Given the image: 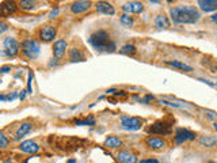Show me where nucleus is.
I'll list each match as a JSON object with an SVG mask.
<instances>
[{"label":"nucleus","instance_id":"24","mask_svg":"<svg viewBox=\"0 0 217 163\" xmlns=\"http://www.w3.org/2000/svg\"><path fill=\"white\" fill-rule=\"evenodd\" d=\"M120 52L122 53V55H134V53H136V48H134L133 45L128 44V45H124Z\"/></svg>","mask_w":217,"mask_h":163},{"label":"nucleus","instance_id":"7","mask_svg":"<svg viewBox=\"0 0 217 163\" xmlns=\"http://www.w3.org/2000/svg\"><path fill=\"white\" fill-rule=\"evenodd\" d=\"M38 35H39L41 41H44V42H50V41H53L56 37V29L53 26H50V24L44 26V27L39 29Z\"/></svg>","mask_w":217,"mask_h":163},{"label":"nucleus","instance_id":"39","mask_svg":"<svg viewBox=\"0 0 217 163\" xmlns=\"http://www.w3.org/2000/svg\"><path fill=\"white\" fill-rule=\"evenodd\" d=\"M210 18H212V20H213V22H214V23L217 24V12H216V14H213V15H212Z\"/></svg>","mask_w":217,"mask_h":163},{"label":"nucleus","instance_id":"2","mask_svg":"<svg viewBox=\"0 0 217 163\" xmlns=\"http://www.w3.org/2000/svg\"><path fill=\"white\" fill-rule=\"evenodd\" d=\"M88 42L91 44L98 52H110L111 53L117 49L116 44L110 41V37L105 30H98L95 33H92V34L90 35Z\"/></svg>","mask_w":217,"mask_h":163},{"label":"nucleus","instance_id":"8","mask_svg":"<svg viewBox=\"0 0 217 163\" xmlns=\"http://www.w3.org/2000/svg\"><path fill=\"white\" fill-rule=\"evenodd\" d=\"M4 48H6L7 56H11V57L16 56L18 55V52H19L18 41H16L14 37H7V38L4 39Z\"/></svg>","mask_w":217,"mask_h":163},{"label":"nucleus","instance_id":"41","mask_svg":"<svg viewBox=\"0 0 217 163\" xmlns=\"http://www.w3.org/2000/svg\"><path fill=\"white\" fill-rule=\"evenodd\" d=\"M68 163H76V159H69Z\"/></svg>","mask_w":217,"mask_h":163},{"label":"nucleus","instance_id":"19","mask_svg":"<svg viewBox=\"0 0 217 163\" xmlns=\"http://www.w3.org/2000/svg\"><path fill=\"white\" fill-rule=\"evenodd\" d=\"M155 24L159 29H167V27H170V20L164 14H159L155 18Z\"/></svg>","mask_w":217,"mask_h":163},{"label":"nucleus","instance_id":"18","mask_svg":"<svg viewBox=\"0 0 217 163\" xmlns=\"http://www.w3.org/2000/svg\"><path fill=\"white\" fill-rule=\"evenodd\" d=\"M164 63L167 65H170V67H174V68H178V69H183V71H186V72L193 71V68H191L190 65L182 63V61H178V60H167V61H164Z\"/></svg>","mask_w":217,"mask_h":163},{"label":"nucleus","instance_id":"6","mask_svg":"<svg viewBox=\"0 0 217 163\" xmlns=\"http://www.w3.org/2000/svg\"><path fill=\"white\" fill-rule=\"evenodd\" d=\"M149 133H155V134H170L171 133V124L166 121H158L155 122L152 126L148 128Z\"/></svg>","mask_w":217,"mask_h":163},{"label":"nucleus","instance_id":"1","mask_svg":"<svg viewBox=\"0 0 217 163\" xmlns=\"http://www.w3.org/2000/svg\"><path fill=\"white\" fill-rule=\"evenodd\" d=\"M170 15L174 23L186 24V23H195L201 18L199 11L194 6H179L173 7L170 10Z\"/></svg>","mask_w":217,"mask_h":163},{"label":"nucleus","instance_id":"35","mask_svg":"<svg viewBox=\"0 0 217 163\" xmlns=\"http://www.w3.org/2000/svg\"><path fill=\"white\" fill-rule=\"evenodd\" d=\"M7 29H8V24H7V23H0V33L6 31Z\"/></svg>","mask_w":217,"mask_h":163},{"label":"nucleus","instance_id":"20","mask_svg":"<svg viewBox=\"0 0 217 163\" xmlns=\"http://www.w3.org/2000/svg\"><path fill=\"white\" fill-rule=\"evenodd\" d=\"M31 130V124H28V122H24V124H22L18 128V130H16V136H15V139L16 140H19V139H22L24 134L26 133H28Z\"/></svg>","mask_w":217,"mask_h":163},{"label":"nucleus","instance_id":"34","mask_svg":"<svg viewBox=\"0 0 217 163\" xmlns=\"http://www.w3.org/2000/svg\"><path fill=\"white\" fill-rule=\"evenodd\" d=\"M16 97H18V94H16V92H12V94H10V95L7 97V101H14Z\"/></svg>","mask_w":217,"mask_h":163},{"label":"nucleus","instance_id":"37","mask_svg":"<svg viewBox=\"0 0 217 163\" xmlns=\"http://www.w3.org/2000/svg\"><path fill=\"white\" fill-rule=\"evenodd\" d=\"M24 97H26V91H24V90H22V91H20V94H19V99H24Z\"/></svg>","mask_w":217,"mask_h":163},{"label":"nucleus","instance_id":"14","mask_svg":"<svg viewBox=\"0 0 217 163\" xmlns=\"http://www.w3.org/2000/svg\"><path fill=\"white\" fill-rule=\"evenodd\" d=\"M65 49H67V42L64 39H59L56 41L54 45H53V55L57 59H61L65 53Z\"/></svg>","mask_w":217,"mask_h":163},{"label":"nucleus","instance_id":"38","mask_svg":"<svg viewBox=\"0 0 217 163\" xmlns=\"http://www.w3.org/2000/svg\"><path fill=\"white\" fill-rule=\"evenodd\" d=\"M117 97H126V92L125 91H117V92H114Z\"/></svg>","mask_w":217,"mask_h":163},{"label":"nucleus","instance_id":"16","mask_svg":"<svg viewBox=\"0 0 217 163\" xmlns=\"http://www.w3.org/2000/svg\"><path fill=\"white\" fill-rule=\"evenodd\" d=\"M197 4L205 12H212L217 10V0H199Z\"/></svg>","mask_w":217,"mask_h":163},{"label":"nucleus","instance_id":"12","mask_svg":"<svg viewBox=\"0 0 217 163\" xmlns=\"http://www.w3.org/2000/svg\"><path fill=\"white\" fill-rule=\"evenodd\" d=\"M96 7V11L101 12V14L103 15H114L116 14V10H114L113 4L109 3V2H98L95 4Z\"/></svg>","mask_w":217,"mask_h":163},{"label":"nucleus","instance_id":"23","mask_svg":"<svg viewBox=\"0 0 217 163\" xmlns=\"http://www.w3.org/2000/svg\"><path fill=\"white\" fill-rule=\"evenodd\" d=\"M69 59H71V61H83L84 60V56H83V53H81L79 49H76V48H72L71 50H69Z\"/></svg>","mask_w":217,"mask_h":163},{"label":"nucleus","instance_id":"5","mask_svg":"<svg viewBox=\"0 0 217 163\" xmlns=\"http://www.w3.org/2000/svg\"><path fill=\"white\" fill-rule=\"evenodd\" d=\"M195 134L194 132H191L189 129H183V128H179L175 130V136H174V140L177 144H182L185 141H189V140H194L195 139Z\"/></svg>","mask_w":217,"mask_h":163},{"label":"nucleus","instance_id":"32","mask_svg":"<svg viewBox=\"0 0 217 163\" xmlns=\"http://www.w3.org/2000/svg\"><path fill=\"white\" fill-rule=\"evenodd\" d=\"M140 163H159V160H158V159L151 158V159H144V160H141Z\"/></svg>","mask_w":217,"mask_h":163},{"label":"nucleus","instance_id":"15","mask_svg":"<svg viewBox=\"0 0 217 163\" xmlns=\"http://www.w3.org/2000/svg\"><path fill=\"white\" fill-rule=\"evenodd\" d=\"M90 7H91V3L85 2V0H83V2H75L71 6V11L73 14H81V12L90 10Z\"/></svg>","mask_w":217,"mask_h":163},{"label":"nucleus","instance_id":"42","mask_svg":"<svg viewBox=\"0 0 217 163\" xmlns=\"http://www.w3.org/2000/svg\"><path fill=\"white\" fill-rule=\"evenodd\" d=\"M213 128L217 130V122H213Z\"/></svg>","mask_w":217,"mask_h":163},{"label":"nucleus","instance_id":"10","mask_svg":"<svg viewBox=\"0 0 217 163\" xmlns=\"http://www.w3.org/2000/svg\"><path fill=\"white\" fill-rule=\"evenodd\" d=\"M15 11L16 4L14 2H3L0 4V16H3V18L11 16L12 14H15Z\"/></svg>","mask_w":217,"mask_h":163},{"label":"nucleus","instance_id":"11","mask_svg":"<svg viewBox=\"0 0 217 163\" xmlns=\"http://www.w3.org/2000/svg\"><path fill=\"white\" fill-rule=\"evenodd\" d=\"M19 150L22 151V152H26V154H35V152H38L39 145L33 140H26V141L20 143Z\"/></svg>","mask_w":217,"mask_h":163},{"label":"nucleus","instance_id":"33","mask_svg":"<svg viewBox=\"0 0 217 163\" xmlns=\"http://www.w3.org/2000/svg\"><path fill=\"white\" fill-rule=\"evenodd\" d=\"M57 14H59V8H53L49 14V18H54V16H57Z\"/></svg>","mask_w":217,"mask_h":163},{"label":"nucleus","instance_id":"22","mask_svg":"<svg viewBox=\"0 0 217 163\" xmlns=\"http://www.w3.org/2000/svg\"><path fill=\"white\" fill-rule=\"evenodd\" d=\"M199 143L202 145L208 147V148H210V147H214L217 144V139L214 136H201L199 137Z\"/></svg>","mask_w":217,"mask_h":163},{"label":"nucleus","instance_id":"25","mask_svg":"<svg viewBox=\"0 0 217 163\" xmlns=\"http://www.w3.org/2000/svg\"><path fill=\"white\" fill-rule=\"evenodd\" d=\"M121 23L124 24L125 27H130L133 24V18L128 14H124V15H121Z\"/></svg>","mask_w":217,"mask_h":163},{"label":"nucleus","instance_id":"28","mask_svg":"<svg viewBox=\"0 0 217 163\" xmlns=\"http://www.w3.org/2000/svg\"><path fill=\"white\" fill-rule=\"evenodd\" d=\"M8 143H10L8 141V139L4 136L3 133H0V147H2V148H6V147L8 145Z\"/></svg>","mask_w":217,"mask_h":163},{"label":"nucleus","instance_id":"40","mask_svg":"<svg viewBox=\"0 0 217 163\" xmlns=\"http://www.w3.org/2000/svg\"><path fill=\"white\" fill-rule=\"evenodd\" d=\"M0 101H7V97L6 95H0Z\"/></svg>","mask_w":217,"mask_h":163},{"label":"nucleus","instance_id":"3","mask_svg":"<svg viewBox=\"0 0 217 163\" xmlns=\"http://www.w3.org/2000/svg\"><path fill=\"white\" fill-rule=\"evenodd\" d=\"M22 50L28 59H35L39 55V44L34 39H26L22 42Z\"/></svg>","mask_w":217,"mask_h":163},{"label":"nucleus","instance_id":"29","mask_svg":"<svg viewBox=\"0 0 217 163\" xmlns=\"http://www.w3.org/2000/svg\"><path fill=\"white\" fill-rule=\"evenodd\" d=\"M204 112H205V116L209 118V120H216L217 118L216 112H212V110H204Z\"/></svg>","mask_w":217,"mask_h":163},{"label":"nucleus","instance_id":"13","mask_svg":"<svg viewBox=\"0 0 217 163\" xmlns=\"http://www.w3.org/2000/svg\"><path fill=\"white\" fill-rule=\"evenodd\" d=\"M117 159L120 163H137V156L129 151H120Z\"/></svg>","mask_w":217,"mask_h":163},{"label":"nucleus","instance_id":"27","mask_svg":"<svg viewBox=\"0 0 217 163\" xmlns=\"http://www.w3.org/2000/svg\"><path fill=\"white\" fill-rule=\"evenodd\" d=\"M19 6L22 10H33L34 8V2H31V0H22L19 3Z\"/></svg>","mask_w":217,"mask_h":163},{"label":"nucleus","instance_id":"44","mask_svg":"<svg viewBox=\"0 0 217 163\" xmlns=\"http://www.w3.org/2000/svg\"><path fill=\"white\" fill-rule=\"evenodd\" d=\"M210 163H214V162H210Z\"/></svg>","mask_w":217,"mask_h":163},{"label":"nucleus","instance_id":"36","mask_svg":"<svg viewBox=\"0 0 217 163\" xmlns=\"http://www.w3.org/2000/svg\"><path fill=\"white\" fill-rule=\"evenodd\" d=\"M10 67H8V65H4V67H2V68H0V72H2V73H7L8 71H10Z\"/></svg>","mask_w":217,"mask_h":163},{"label":"nucleus","instance_id":"4","mask_svg":"<svg viewBox=\"0 0 217 163\" xmlns=\"http://www.w3.org/2000/svg\"><path fill=\"white\" fill-rule=\"evenodd\" d=\"M121 126L126 130H138L142 126V121L138 117H128L122 116L121 117Z\"/></svg>","mask_w":217,"mask_h":163},{"label":"nucleus","instance_id":"21","mask_svg":"<svg viewBox=\"0 0 217 163\" xmlns=\"http://www.w3.org/2000/svg\"><path fill=\"white\" fill-rule=\"evenodd\" d=\"M105 145L110 147V148H117V147L122 145V141H121V139L117 137V136H110L105 140Z\"/></svg>","mask_w":217,"mask_h":163},{"label":"nucleus","instance_id":"9","mask_svg":"<svg viewBox=\"0 0 217 163\" xmlns=\"http://www.w3.org/2000/svg\"><path fill=\"white\" fill-rule=\"evenodd\" d=\"M122 10L125 11V14H140V12L144 11V6L142 3L140 2H130V3H126L122 6Z\"/></svg>","mask_w":217,"mask_h":163},{"label":"nucleus","instance_id":"43","mask_svg":"<svg viewBox=\"0 0 217 163\" xmlns=\"http://www.w3.org/2000/svg\"><path fill=\"white\" fill-rule=\"evenodd\" d=\"M6 163H11V162H10V160H8V162H6Z\"/></svg>","mask_w":217,"mask_h":163},{"label":"nucleus","instance_id":"26","mask_svg":"<svg viewBox=\"0 0 217 163\" xmlns=\"http://www.w3.org/2000/svg\"><path fill=\"white\" fill-rule=\"evenodd\" d=\"M75 124L76 125H95V118L92 116H90L88 118H85V120H76Z\"/></svg>","mask_w":217,"mask_h":163},{"label":"nucleus","instance_id":"17","mask_svg":"<svg viewBox=\"0 0 217 163\" xmlns=\"http://www.w3.org/2000/svg\"><path fill=\"white\" fill-rule=\"evenodd\" d=\"M147 145L149 148H153V150H162L166 147V141L160 137H149L147 140Z\"/></svg>","mask_w":217,"mask_h":163},{"label":"nucleus","instance_id":"30","mask_svg":"<svg viewBox=\"0 0 217 163\" xmlns=\"http://www.w3.org/2000/svg\"><path fill=\"white\" fill-rule=\"evenodd\" d=\"M31 82H33V73H28V79H27V92H33V87H31Z\"/></svg>","mask_w":217,"mask_h":163},{"label":"nucleus","instance_id":"31","mask_svg":"<svg viewBox=\"0 0 217 163\" xmlns=\"http://www.w3.org/2000/svg\"><path fill=\"white\" fill-rule=\"evenodd\" d=\"M160 103H163V105H168V106H174V108H181V105H179V103H173V102H168V101H166V99H162Z\"/></svg>","mask_w":217,"mask_h":163}]
</instances>
